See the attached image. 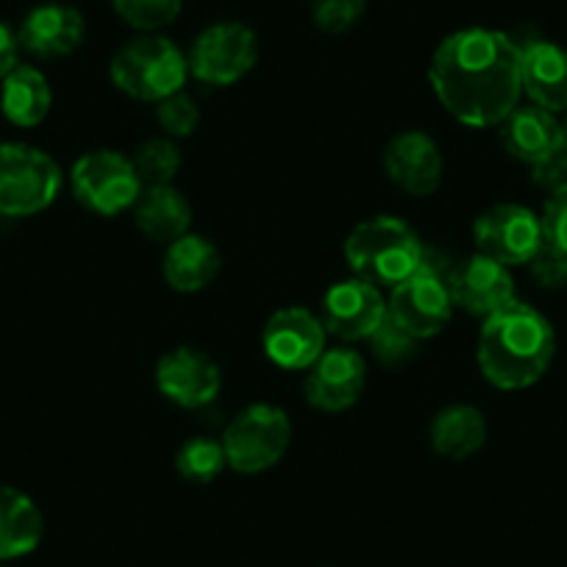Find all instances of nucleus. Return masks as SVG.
<instances>
[{"label":"nucleus","mask_w":567,"mask_h":567,"mask_svg":"<svg viewBox=\"0 0 567 567\" xmlns=\"http://www.w3.org/2000/svg\"><path fill=\"white\" fill-rule=\"evenodd\" d=\"M346 261L353 276L373 284L375 290H395L417 272L425 261V248L406 220L392 215L359 223L346 239Z\"/></svg>","instance_id":"3"},{"label":"nucleus","mask_w":567,"mask_h":567,"mask_svg":"<svg viewBox=\"0 0 567 567\" xmlns=\"http://www.w3.org/2000/svg\"><path fill=\"white\" fill-rule=\"evenodd\" d=\"M0 567H3V565H0Z\"/></svg>","instance_id":"36"},{"label":"nucleus","mask_w":567,"mask_h":567,"mask_svg":"<svg viewBox=\"0 0 567 567\" xmlns=\"http://www.w3.org/2000/svg\"><path fill=\"white\" fill-rule=\"evenodd\" d=\"M543 231L548 243H554L556 248H561L567 254V184L556 193L548 195L543 206Z\"/></svg>","instance_id":"32"},{"label":"nucleus","mask_w":567,"mask_h":567,"mask_svg":"<svg viewBox=\"0 0 567 567\" xmlns=\"http://www.w3.org/2000/svg\"><path fill=\"white\" fill-rule=\"evenodd\" d=\"M417 337L409 334V331L403 329L398 320H392L390 315H386V318L381 320L379 329L368 337V346L370 351H373V357L379 359L381 364H390V368L409 362V359L414 357V351H417Z\"/></svg>","instance_id":"28"},{"label":"nucleus","mask_w":567,"mask_h":567,"mask_svg":"<svg viewBox=\"0 0 567 567\" xmlns=\"http://www.w3.org/2000/svg\"><path fill=\"white\" fill-rule=\"evenodd\" d=\"M561 148L567 151V114H565V120H561Z\"/></svg>","instance_id":"35"},{"label":"nucleus","mask_w":567,"mask_h":567,"mask_svg":"<svg viewBox=\"0 0 567 567\" xmlns=\"http://www.w3.org/2000/svg\"><path fill=\"white\" fill-rule=\"evenodd\" d=\"M473 239L478 254L506 267H520L528 265L545 243V231L539 215H534L528 206L498 204L476 217Z\"/></svg>","instance_id":"10"},{"label":"nucleus","mask_w":567,"mask_h":567,"mask_svg":"<svg viewBox=\"0 0 567 567\" xmlns=\"http://www.w3.org/2000/svg\"><path fill=\"white\" fill-rule=\"evenodd\" d=\"M290 440L292 425L287 412L272 403H254L228 423L223 434V449H226L231 471L256 476L281 462V456L290 449Z\"/></svg>","instance_id":"6"},{"label":"nucleus","mask_w":567,"mask_h":567,"mask_svg":"<svg viewBox=\"0 0 567 567\" xmlns=\"http://www.w3.org/2000/svg\"><path fill=\"white\" fill-rule=\"evenodd\" d=\"M20 56V42L18 34L9 29L7 23H0V81L7 79L14 68H18Z\"/></svg>","instance_id":"34"},{"label":"nucleus","mask_w":567,"mask_h":567,"mask_svg":"<svg viewBox=\"0 0 567 567\" xmlns=\"http://www.w3.org/2000/svg\"><path fill=\"white\" fill-rule=\"evenodd\" d=\"M384 171L403 193L425 198L443 184V151L423 131H403L392 136L384 151Z\"/></svg>","instance_id":"16"},{"label":"nucleus","mask_w":567,"mask_h":567,"mask_svg":"<svg viewBox=\"0 0 567 567\" xmlns=\"http://www.w3.org/2000/svg\"><path fill=\"white\" fill-rule=\"evenodd\" d=\"M62 171L45 151L25 142L0 145V215L34 217L56 200Z\"/></svg>","instance_id":"5"},{"label":"nucleus","mask_w":567,"mask_h":567,"mask_svg":"<svg viewBox=\"0 0 567 567\" xmlns=\"http://www.w3.org/2000/svg\"><path fill=\"white\" fill-rule=\"evenodd\" d=\"M523 95L550 114H567V51L556 42L520 45Z\"/></svg>","instance_id":"18"},{"label":"nucleus","mask_w":567,"mask_h":567,"mask_svg":"<svg viewBox=\"0 0 567 567\" xmlns=\"http://www.w3.org/2000/svg\"><path fill=\"white\" fill-rule=\"evenodd\" d=\"M556 353V334L543 312L523 301L506 303L484 318L478 334V370L493 386L506 392L528 390L548 373Z\"/></svg>","instance_id":"2"},{"label":"nucleus","mask_w":567,"mask_h":567,"mask_svg":"<svg viewBox=\"0 0 567 567\" xmlns=\"http://www.w3.org/2000/svg\"><path fill=\"white\" fill-rule=\"evenodd\" d=\"M326 326L303 307H284L265 323L261 348L281 370H309L326 351Z\"/></svg>","instance_id":"11"},{"label":"nucleus","mask_w":567,"mask_h":567,"mask_svg":"<svg viewBox=\"0 0 567 567\" xmlns=\"http://www.w3.org/2000/svg\"><path fill=\"white\" fill-rule=\"evenodd\" d=\"M228 467L223 440L193 437L178 449L176 471L189 484H212Z\"/></svg>","instance_id":"25"},{"label":"nucleus","mask_w":567,"mask_h":567,"mask_svg":"<svg viewBox=\"0 0 567 567\" xmlns=\"http://www.w3.org/2000/svg\"><path fill=\"white\" fill-rule=\"evenodd\" d=\"M156 386L182 409H200L220 395V364L198 348H173L156 364Z\"/></svg>","instance_id":"12"},{"label":"nucleus","mask_w":567,"mask_h":567,"mask_svg":"<svg viewBox=\"0 0 567 567\" xmlns=\"http://www.w3.org/2000/svg\"><path fill=\"white\" fill-rule=\"evenodd\" d=\"M156 120H159L165 134L173 136V140H178V136H189L200 123L198 103H195L189 95H184V92H176V95L156 103Z\"/></svg>","instance_id":"29"},{"label":"nucleus","mask_w":567,"mask_h":567,"mask_svg":"<svg viewBox=\"0 0 567 567\" xmlns=\"http://www.w3.org/2000/svg\"><path fill=\"white\" fill-rule=\"evenodd\" d=\"M487 420L471 403H454L432 420V449L445 460L462 462L484 449Z\"/></svg>","instance_id":"24"},{"label":"nucleus","mask_w":567,"mask_h":567,"mask_svg":"<svg viewBox=\"0 0 567 567\" xmlns=\"http://www.w3.org/2000/svg\"><path fill=\"white\" fill-rule=\"evenodd\" d=\"M45 534L42 512L23 489L0 484V561L37 550Z\"/></svg>","instance_id":"22"},{"label":"nucleus","mask_w":567,"mask_h":567,"mask_svg":"<svg viewBox=\"0 0 567 567\" xmlns=\"http://www.w3.org/2000/svg\"><path fill=\"white\" fill-rule=\"evenodd\" d=\"M429 84L462 125L493 128L520 106V45L493 29L456 31L434 51Z\"/></svg>","instance_id":"1"},{"label":"nucleus","mask_w":567,"mask_h":567,"mask_svg":"<svg viewBox=\"0 0 567 567\" xmlns=\"http://www.w3.org/2000/svg\"><path fill=\"white\" fill-rule=\"evenodd\" d=\"M112 7L125 25L154 34L176 23L184 0H112Z\"/></svg>","instance_id":"27"},{"label":"nucleus","mask_w":567,"mask_h":567,"mask_svg":"<svg viewBox=\"0 0 567 567\" xmlns=\"http://www.w3.org/2000/svg\"><path fill=\"white\" fill-rule=\"evenodd\" d=\"M384 318L386 301L381 290L357 276L337 281L323 296L326 331L346 342H368Z\"/></svg>","instance_id":"14"},{"label":"nucleus","mask_w":567,"mask_h":567,"mask_svg":"<svg viewBox=\"0 0 567 567\" xmlns=\"http://www.w3.org/2000/svg\"><path fill=\"white\" fill-rule=\"evenodd\" d=\"M131 162H134L142 189L162 187V184H173V178L182 171V151L171 140H148L136 148Z\"/></svg>","instance_id":"26"},{"label":"nucleus","mask_w":567,"mask_h":567,"mask_svg":"<svg viewBox=\"0 0 567 567\" xmlns=\"http://www.w3.org/2000/svg\"><path fill=\"white\" fill-rule=\"evenodd\" d=\"M532 182L537 184L539 189H545L548 195L565 187L567 184V151L561 148L559 154L548 156V159H543L539 165H534Z\"/></svg>","instance_id":"33"},{"label":"nucleus","mask_w":567,"mask_h":567,"mask_svg":"<svg viewBox=\"0 0 567 567\" xmlns=\"http://www.w3.org/2000/svg\"><path fill=\"white\" fill-rule=\"evenodd\" d=\"M86 23L79 9L64 3H45L25 14L18 31L20 51L37 59H62L79 51L84 42Z\"/></svg>","instance_id":"17"},{"label":"nucleus","mask_w":567,"mask_h":567,"mask_svg":"<svg viewBox=\"0 0 567 567\" xmlns=\"http://www.w3.org/2000/svg\"><path fill=\"white\" fill-rule=\"evenodd\" d=\"M189 75L206 86H231L259 62V40L243 23H217L200 31L187 56Z\"/></svg>","instance_id":"8"},{"label":"nucleus","mask_w":567,"mask_h":567,"mask_svg":"<svg viewBox=\"0 0 567 567\" xmlns=\"http://www.w3.org/2000/svg\"><path fill=\"white\" fill-rule=\"evenodd\" d=\"M386 315L398 320L417 340L437 337L449 326L451 315H454L449 276H443L425 256L423 267L390 292Z\"/></svg>","instance_id":"9"},{"label":"nucleus","mask_w":567,"mask_h":567,"mask_svg":"<svg viewBox=\"0 0 567 567\" xmlns=\"http://www.w3.org/2000/svg\"><path fill=\"white\" fill-rule=\"evenodd\" d=\"M165 281L171 284L176 292H200L206 290L220 272V250L200 234H184L176 243L167 245L165 265Z\"/></svg>","instance_id":"21"},{"label":"nucleus","mask_w":567,"mask_h":567,"mask_svg":"<svg viewBox=\"0 0 567 567\" xmlns=\"http://www.w3.org/2000/svg\"><path fill=\"white\" fill-rule=\"evenodd\" d=\"M368 0H315L312 18L326 34H346L359 23Z\"/></svg>","instance_id":"30"},{"label":"nucleus","mask_w":567,"mask_h":567,"mask_svg":"<svg viewBox=\"0 0 567 567\" xmlns=\"http://www.w3.org/2000/svg\"><path fill=\"white\" fill-rule=\"evenodd\" d=\"M528 272H532L534 284L543 290H565L567 287V254L556 248L554 243L545 239L539 245L537 254L528 261Z\"/></svg>","instance_id":"31"},{"label":"nucleus","mask_w":567,"mask_h":567,"mask_svg":"<svg viewBox=\"0 0 567 567\" xmlns=\"http://www.w3.org/2000/svg\"><path fill=\"white\" fill-rule=\"evenodd\" d=\"M53 103L51 84L31 64H18L0 81V112L18 128H34L48 117Z\"/></svg>","instance_id":"23"},{"label":"nucleus","mask_w":567,"mask_h":567,"mask_svg":"<svg viewBox=\"0 0 567 567\" xmlns=\"http://www.w3.org/2000/svg\"><path fill=\"white\" fill-rule=\"evenodd\" d=\"M449 290L454 307H462L478 318H489L515 301V278H512V267L476 250L471 259L451 270Z\"/></svg>","instance_id":"15"},{"label":"nucleus","mask_w":567,"mask_h":567,"mask_svg":"<svg viewBox=\"0 0 567 567\" xmlns=\"http://www.w3.org/2000/svg\"><path fill=\"white\" fill-rule=\"evenodd\" d=\"M70 184L75 200L101 217H117L134 209L142 195V182L131 156L109 148L81 156L70 171Z\"/></svg>","instance_id":"7"},{"label":"nucleus","mask_w":567,"mask_h":567,"mask_svg":"<svg viewBox=\"0 0 567 567\" xmlns=\"http://www.w3.org/2000/svg\"><path fill=\"white\" fill-rule=\"evenodd\" d=\"M368 384V364L364 357L353 348H326L323 357L309 368L307 375V401L320 412H346L362 395Z\"/></svg>","instance_id":"13"},{"label":"nucleus","mask_w":567,"mask_h":567,"mask_svg":"<svg viewBox=\"0 0 567 567\" xmlns=\"http://www.w3.org/2000/svg\"><path fill=\"white\" fill-rule=\"evenodd\" d=\"M134 220L140 231L154 243H176L189 234L193 226V206L173 184L145 187L134 204Z\"/></svg>","instance_id":"20"},{"label":"nucleus","mask_w":567,"mask_h":567,"mask_svg":"<svg viewBox=\"0 0 567 567\" xmlns=\"http://www.w3.org/2000/svg\"><path fill=\"white\" fill-rule=\"evenodd\" d=\"M109 75L123 95L142 103H162L184 90L189 79V62L176 42L148 34L125 42L114 53Z\"/></svg>","instance_id":"4"},{"label":"nucleus","mask_w":567,"mask_h":567,"mask_svg":"<svg viewBox=\"0 0 567 567\" xmlns=\"http://www.w3.org/2000/svg\"><path fill=\"white\" fill-rule=\"evenodd\" d=\"M501 128L506 154L523 165L534 167L561 151V120L539 106H517Z\"/></svg>","instance_id":"19"}]
</instances>
